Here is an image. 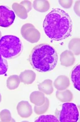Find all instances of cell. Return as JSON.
Segmentation results:
<instances>
[{"mask_svg": "<svg viewBox=\"0 0 80 122\" xmlns=\"http://www.w3.org/2000/svg\"><path fill=\"white\" fill-rule=\"evenodd\" d=\"M15 15L14 11L4 5H0V26L3 27H10L14 22Z\"/></svg>", "mask_w": 80, "mask_h": 122, "instance_id": "5b68a950", "label": "cell"}, {"mask_svg": "<svg viewBox=\"0 0 80 122\" xmlns=\"http://www.w3.org/2000/svg\"><path fill=\"white\" fill-rule=\"evenodd\" d=\"M22 43L20 38L13 35L3 36L0 39V54L7 59L17 57L23 51Z\"/></svg>", "mask_w": 80, "mask_h": 122, "instance_id": "3957f363", "label": "cell"}, {"mask_svg": "<svg viewBox=\"0 0 80 122\" xmlns=\"http://www.w3.org/2000/svg\"><path fill=\"white\" fill-rule=\"evenodd\" d=\"M73 22L68 13L55 8L46 15L43 28L47 36L53 41H59L70 36L73 31Z\"/></svg>", "mask_w": 80, "mask_h": 122, "instance_id": "6da1fadb", "label": "cell"}, {"mask_svg": "<svg viewBox=\"0 0 80 122\" xmlns=\"http://www.w3.org/2000/svg\"><path fill=\"white\" fill-rule=\"evenodd\" d=\"M79 119V112L76 105L73 103H65L62 104L59 116L61 122H77Z\"/></svg>", "mask_w": 80, "mask_h": 122, "instance_id": "277c9868", "label": "cell"}, {"mask_svg": "<svg viewBox=\"0 0 80 122\" xmlns=\"http://www.w3.org/2000/svg\"><path fill=\"white\" fill-rule=\"evenodd\" d=\"M20 84V80L17 76H11L7 81V86L10 90L14 89L17 88Z\"/></svg>", "mask_w": 80, "mask_h": 122, "instance_id": "30bf717a", "label": "cell"}, {"mask_svg": "<svg viewBox=\"0 0 80 122\" xmlns=\"http://www.w3.org/2000/svg\"><path fill=\"white\" fill-rule=\"evenodd\" d=\"M0 101H1V95H0Z\"/></svg>", "mask_w": 80, "mask_h": 122, "instance_id": "2e32d148", "label": "cell"}, {"mask_svg": "<svg viewBox=\"0 0 80 122\" xmlns=\"http://www.w3.org/2000/svg\"><path fill=\"white\" fill-rule=\"evenodd\" d=\"M12 8L20 18L25 19L27 17L28 11L23 5L21 4L14 3L12 5Z\"/></svg>", "mask_w": 80, "mask_h": 122, "instance_id": "52a82bcc", "label": "cell"}, {"mask_svg": "<svg viewBox=\"0 0 80 122\" xmlns=\"http://www.w3.org/2000/svg\"><path fill=\"white\" fill-rule=\"evenodd\" d=\"M33 6L36 11L44 12L49 9V2L46 0H35L33 3Z\"/></svg>", "mask_w": 80, "mask_h": 122, "instance_id": "9c48e42d", "label": "cell"}, {"mask_svg": "<svg viewBox=\"0 0 80 122\" xmlns=\"http://www.w3.org/2000/svg\"><path fill=\"white\" fill-rule=\"evenodd\" d=\"M20 4L23 5L25 8L26 9L28 12L32 9V5H31V3L28 1H22Z\"/></svg>", "mask_w": 80, "mask_h": 122, "instance_id": "4fadbf2b", "label": "cell"}, {"mask_svg": "<svg viewBox=\"0 0 80 122\" xmlns=\"http://www.w3.org/2000/svg\"><path fill=\"white\" fill-rule=\"evenodd\" d=\"M1 32L0 31V38L1 37Z\"/></svg>", "mask_w": 80, "mask_h": 122, "instance_id": "9a60e30c", "label": "cell"}, {"mask_svg": "<svg viewBox=\"0 0 80 122\" xmlns=\"http://www.w3.org/2000/svg\"><path fill=\"white\" fill-rule=\"evenodd\" d=\"M58 59V54L55 49L46 43L35 47L29 57L32 67L41 72H50L53 70L57 65Z\"/></svg>", "mask_w": 80, "mask_h": 122, "instance_id": "7a4b0ae2", "label": "cell"}, {"mask_svg": "<svg viewBox=\"0 0 80 122\" xmlns=\"http://www.w3.org/2000/svg\"><path fill=\"white\" fill-rule=\"evenodd\" d=\"M71 80L76 89L80 90V66L76 65L73 68L71 73Z\"/></svg>", "mask_w": 80, "mask_h": 122, "instance_id": "8992f818", "label": "cell"}, {"mask_svg": "<svg viewBox=\"0 0 80 122\" xmlns=\"http://www.w3.org/2000/svg\"><path fill=\"white\" fill-rule=\"evenodd\" d=\"M21 82L26 84L32 83L35 79L36 74L31 70H27L22 72L20 75Z\"/></svg>", "mask_w": 80, "mask_h": 122, "instance_id": "ba28073f", "label": "cell"}, {"mask_svg": "<svg viewBox=\"0 0 80 122\" xmlns=\"http://www.w3.org/2000/svg\"><path fill=\"white\" fill-rule=\"evenodd\" d=\"M72 0H69V1H64V0H59V2L61 5L62 6V7L66 9L69 8L70 6H71V5H68L67 4H69V3L72 2Z\"/></svg>", "mask_w": 80, "mask_h": 122, "instance_id": "5bb4252c", "label": "cell"}, {"mask_svg": "<svg viewBox=\"0 0 80 122\" xmlns=\"http://www.w3.org/2000/svg\"><path fill=\"white\" fill-rule=\"evenodd\" d=\"M8 69V65L5 59L2 57L0 54V75H4L7 72Z\"/></svg>", "mask_w": 80, "mask_h": 122, "instance_id": "7c38bea8", "label": "cell"}, {"mask_svg": "<svg viewBox=\"0 0 80 122\" xmlns=\"http://www.w3.org/2000/svg\"><path fill=\"white\" fill-rule=\"evenodd\" d=\"M35 122H59L58 119L52 115H41L35 120Z\"/></svg>", "mask_w": 80, "mask_h": 122, "instance_id": "8fae6325", "label": "cell"}]
</instances>
